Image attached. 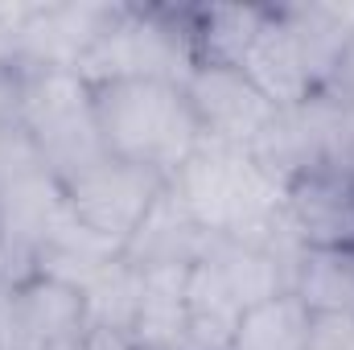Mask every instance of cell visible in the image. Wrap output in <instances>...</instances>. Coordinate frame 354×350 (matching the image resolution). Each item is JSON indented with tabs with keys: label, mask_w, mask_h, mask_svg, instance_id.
<instances>
[{
	"label": "cell",
	"mask_w": 354,
	"mask_h": 350,
	"mask_svg": "<svg viewBox=\"0 0 354 350\" xmlns=\"http://www.w3.org/2000/svg\"><path fill=\"white\" fill-rule=\"evenodd\" d=\"M169 190L202 231H210L214 239L260 248L292 276L305 243L284 214V185L248 149L202 136L189 161L169 177Z\"/></svg>",
	"instance_id": "obj_1"
},
{
	"label": "cell",
	"mask_w": 354,
	"mask_h": 350,
	"mask_svg": "<svg viewBox=\"0 0 354 350\" xmlns=\"http://www.w3.org/2000/svg\"><path fill=\"white\" fill-rule=\"evenodd\" d=\"M95 120L107 157L169 177L202 145V124L181 83L165 79H111L95 83Z\"/></svg>",
	"instance_id": "obj_2"
},
{
	"label": "cell",
	"mask_w": 354,
	"mask_h": 350,
	"mask_svg": "<svg viewBox=\"0 0 354 350\" xmlns=\"http://www.w3.org/2000/svg\"><path fill=\"white\" fill-rule=\"evenodd\" d=\"M198 71L194 37H189V4H115L99 42L79 62V79H165L181 83Z\"/></svg>",
	"instance_id": "obj_3"
},
{
	"label": "cell",
	"mask_w": 354,
	"mask_h": 350,
	"mask_svg": "<svg viewBox=\"0 0 354 350\" xmlns=\"http://www.w3.org/2000/svg\"><path fill=\"white\" fill-rule=\"evenodd\" d=\"M21 128L37 145L46 169L71 185L75 177L95 169L107 149L95 120V91L75 71H33L29 66V95Z\"/></svg>",
	"instance_id": "obj_4"
},
{
	"label": "cell",
	"mask_w": 354,
	"mask_h": 350,
	"mask_svg": "<svg viewBox=\"0 0 354 350\" xmlns=\"http://www.w3.org/2000/svg\"><path fill=\"white\" fill-rule=\"evenodd\" d=\"M115 4H0L17 37V58L33 71H79L87 50L99 42Z\"/></svg>",
	"instance_id": "obj_5"
},
{
	"label": "cell",
	"mask_w": 354,
	"mask_h": 350,
	"mask_svg": "<svg viewBox=\"0 0 354 350\" xmlns=\"http://www.w3.org/2000/svg\"><path fill=\"white\" fill-rule=\"evenodd\" d=\"M165 177L149 174L140 165L103 157L95 169H87L83 177H75L66 190V206L71 214L91 227L95 235L111 239V243H128V235L140 227V219L153 210V202L165 194Z\"/></svg>",
	"instance_id": "obj_6"
},
{
	"label": "cell",
	"mask_w": 354,
	"mask_h": 350,
	"mask_svg": "<svg viewBox=\"0 0 354 350\" xmlns=\"http://www.w3.org/2000/svg\"><path fill=\"white\" fill-rule=\"evenodd\" d=\"M185 95L202 124V136L239 145V149H252L280 111L239 66H206L202 62L185 79Z\"/></svg>",
	"instance_id": "obj_7"
},
{
	"label": "cell",
	"mask_w": 354,
	"mask_h": 350,
	"mask_svg": "<svg viewBox=\"0 0 354 350\" xmlns=\"http://www.w3.org/2000/svg\"><path fill=\"white\" fill-rule=\"evenodd\" d=\"M8 317L17 350H75L87 330V301L75 284L33 276L21 288H8Z\"/></svg>",
	"instance_id": "obj_8"
},
{
	"label": "cell",
	"mask_w": 354,
	"mask_h": 350,
	"mask_svg": "<svg viewBox=\"0 0 354 350\" xmlns=\"http://www.w3.org/2000/svg\"><path fill=\"white\" fill-rule=\"evenodd\" d=\"M284 214L305 248H354V177L301 174L284 185Z\"/></svg>",
	"instance_id": "obj_9"
},
{
	"label": "cell",
	"mask_w": 354,
	"mask_h": 350,
	"mask_svg": "<svg viewBox=\"0 0 354 350\" xmlns=\"http://www.w3.org/2000/svg\"><path fill=\"white\" fill-rule=\"evenodd\" d=\"M210 231L194 223V214L177 202V194L165 185V194L153 202V210L140 219V227L124 243V260L136 272L153 268H194L210 248Z\"/></svg>",
	"instance_id": "obj_10"
},
{
	"label": "cell",
	"mask_w": 354,
	"mask_h": 350,
	"mask_svg": "<svg viewBox=\"0 0 354 350\" xmlns=\"http://www.w3.org/2000/svg\"><path fill=\"white\" fill-rule=\"evenodd\" d=\"M239 71L264 91L280 111L301 107V103H309L313 95H322L317 83H313V75H309V66H305V58H301V46H297L292 29L284 25V17H280L276 4H268L264 29H260V37L252 42V50L243 54Z\"/></svg>",
	"instance_id": "obj_11"
},
{
	"label": "cell",
	"mask_w": 354,
	"mask_h": 350,
	"mask_svg": "<svg viewBox=\"0 0 354 350\" xmlns=\"http://www.w3.org/2000/svg\"><path fill=\"white\" fill-rule=\"evenodd\" d=\"M268 21V4H189L198 66H239Z\"/></svg>",
	"instance_id": "obj_12"
},
{
	"label": "cell",
	"mask_w": 354,
	"mask_h": 350,
	"mask_svg": "<svg viewBox=\"0 0 354 350\" xmlns=\"http://www.w3.org/2000/svg\"><path fill=\"white\" fill-rule=\"evenodd\" d=\"M202 264L218 276V284L235 297V305L248 313L252 305L272 301L280 293H292V276L280 260H272L260 248L248 243H231V239H210Z\"/></svg>",
	"instance_id": "obj_13"
},
{
	"label": "cell",
	"mask_w": 354,
	"mask_h": 350,
	"mask_svg": "<svg viewBox=\"0 0 354 350\" xmlns=\"http://www.w3.org/2000/svg\"><path fill=\"white\" fill-rule=\"evenodd\" d=\"M292 293L309 313L354 317V248H305L292 268Z\"/></svg>",
	"instance_id": "obj_14"
},
{
	"label": "cell",
	"mask_w": 354,
	"mask_h": 350,
	"mask_svg": "<svg viewBox=\"0 0 354 350\" xmlns=\"http://www.w3.org/2000/svg\"><path fill=\"white\" fill-rule=\"evenodd\" d=\"M313 338V313L301 305L297 293H280L272 301L252 305L239 326L231 350H309Z\"/></svg>",
	"instance_id": "obj_15"
},
{
	"label": "cell",
	"mask_w": 354,
	"mask_h": 350,
	"mask_svg": "<svg viewBox=\"0 0 354 350\" xmlns=\"http://www.w3.org/2000/svg\"><path fill=\"white\" fill-rule=\"evenodd\" d=\"M83 301H87V326H115L132 334V322L140 309V272L124 256L111 260L87 280Z\"/></svg>",
	"instance_id": "obj_16"
},
{
	"label": "cell",
	"mask_w": 354,
	"mask_h": 350,
	"mask_svg": "<svg viewBox=\"0 0 354 350\" xmlns=\"http://www.w3.org/2000/svg\"><path fill=\"white\" fill-rule=\"evenodd\" d=\"M25 95H29V66L21 58L0 62V132L4 128H21Z\"/></svg>",
	"instance_id": "obj_17"
},
{
	"label": "cell",
	"mask_w": 354,
	"mask_h": 350,
	"mask_svg": "<svg viewBox=\"0 0 354 350\" xmlns=\"http://www.w3.org/2000/svg\"><path fill=\"white\" fill-rule=\"evenodd\" d=\"M309 350H354V317L351 313H313Z\"/></svg>",
	"instance_id": "obj_18"
},
{
	"label": "cell",
	"mask_w": 354,
	"mask_h": 350,
	"mask_svg": "<svg viewBox=\"0 0 354 350\" xmlns=\"http://www.w3.org/2000/svg\"><path fill=\"white\" fill-rule=\"evenodd\" d=\"M75 350H136V338L128 330H115V326H87L79 334Z\"/></svg>",
	"instance_id": "obj_19"
},
{
	"label": "cell",
	"mask_w": 354,
	"mask_h": 350,
	"mask_svg": "<svg viewBox=\"0 0 354 350\" xmlns=\"http://www.w3.org/2000/svg\"><path fill=\"white\" fill-rule=\"evenodd\" d=\"M334 95H342L346 103H354V33L351 42H346V50H342V62H338V75H334Z\"/></svg>",
	"instance_id": "obj_20"
},
{
	"label": "cell",
	"mask_w": 354,
	"mask_h": 350,
	"mask_svg": "<svg viewBox=\"0 0 354 350\" xmlns=\"http://www.w3.org/2000/svg\"><path fill=\"white\" fill-rule=\"evenodd\" d=\"M8 58H17V37H12L8 21L0 17V62H8Z\"/></svg>",
	"instance_id": "obj_21"
},
{
	"label": "cell",
	"mask_w": 354,
	"mask_h": 350,
	"mask_svg": "<svg viewBox=\"0 0 354 350\" xmlns=\"http://www.w3.org/2000/svg\"><path fill=\"white\" fill-rule=\"evenodd\" d=\"M0 239H4V210H0Z\"/></svg>",
	"instance_id": "obj_22"
},
{
	"label": "cell",
	"mask_w": 354,
	"mask_h": 350,
	"mask_svg": "<svg viewBox=\"0 0 354 350\" xmlns=\"http://www.w3.org/2000/svg\"><path fill=\"white\" fill-rule=\"evenodd\" d=\"M227 350H231V347H227Z\"/></svg>",
	"instance_id": "obj_23"
}]
</instances>
